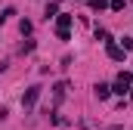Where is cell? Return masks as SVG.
<instances>
[{
  "label": "cell",
  "instance_id": "cell-1",
  "mask_svg": "<svg viewBox=\"0 0 133 130\" xmlns=\"http://www.w3.org/2000/svg\"><path fill=\"white\" fill-rule=\"evenodd\" d=\"M71 19L68 12H56V37L59 40H71Z\"/></svg>",
  "mask_w": 133,
  "mask_h": 130
},
{
  "label": "cell",
  "instance_id": "cell-2",
  "mask_svg": "<svg viewBox=\"0 0 133 130\" xmlns=\"http://www.w3.org/2000/svg\"><path fill=\"white\" fill-rule=\"evenodd\" d=\"M133 87V74L130 71H121L118 74V81H115V87H111V93H118V96H127Z\"/></svg>",
  "mask_w": 133,
  "mask_h": 130
},
{
  "label": "cell",
  "instance_id": "cell-3",
  "mask_svg": "<svg viewBox=\"0 0 133 130\" xmlns=\"http://www.w3.org/2000/svg\"><path fill=\"white\" fill-rule=\"evenodd\" d=\"M37 99H40V87H28V90L22 93V108H25V112L34 108V105H37Z\"/></svg>",
  "mask_w": 133,
  "mask_h": 130
},
{
  "label": "cell",
  "instance_id": "cell-4",
  "mask_svg": "<svg viewBox=\"0 0 133 130\" xmlns=\"http://www.w3.org/2000/svg\"><path fill=\"white\" fill-rule=\"evenodd\" d=\"M105 53H108V59H115V62H124V53H127V50H124L121 43L108 40V43H105Z\"/></svg>",
  "mask_w": 133,
  "mask_h": 130
},
{
  "label": "cell",
  "instance_id": "cell-5",
  "mask_svg": "<svg viewBox=\"0 0 133 130\" xmlns=\"http://www.w3.org/2000/svg\"><path fill=\"white\" fill-rule=\"evenodd\" d=\"M93 93H96V99H108V96H111V87H108V84H96Z\"/></svg>",
  "mask_w": 133,
  "mask_h": 130
},
{
  "label": "cell",
  "instance_id": "cell-6",
  "mask_svg": "<svg viewBox=\"0 0 133 130\" xmlns=\"http://www.w3.org/2000/svg\"><path fill=\"white\" fill-rule=\"evenodd\" d=\"M65 90H68V84H65V81H59V84L53 87V96H56V102H62V99H65Z\"/></svg>",
  "mask_w": 133,
  "mask_h": 130
},
{
  "label": "cell",
  "instance_id": "cell-7",
  "mask_svg": "<svg viewBox=\"0 0 133 130\" xmlns=\"http://www.w3.org/2000/svg\"><path fill=\"white\" fill-rule=\"evenodd\" d=\"M96 40H102V43H108V40H111V34L105 31V28H96Z\"/></svg>",
  "mask_w": 133,
  "mask_h": 130
},
{
  "label": "cell",
  "instance_id": "cell-8",
  "mask_svg": "<svg viewBox=\"0 0 133 130\" xmlns=\"http://www.w3.org/2000/svg\"><path fill=\"white\" fill-rule=\"evenodd\" d=\"M31 28H34V25L28 22V19H22V22H19V31H22V34H31Z\"/></svg>",
  "mask_w": 133,
  "mask_h": 130
},
{
  "label": "cell",
  "instance_id": "cell-9",
  "mask_svg": "<svg viewBox=\"0 0 133 130\" xmlns=\"http://www.w3.org/2000/svg\"><path fill=\"white\" fill-rule=\"evenodd\" d=\"M12 16H16V9H12V6H6V9H3V16H0V25H3L6 19H12Z\"/></svg>",
  "mask_w": 133,
  "mask_h": 130
},
{
  "label": "cell",
  "instance_id": "cell-10",
  "mask_svg": "<svg viewBox=\"0 0 133 130\" xmlns=\"http://www.w3.org/2000/svg\"><path fill=\"white\" fill-rule=\"evenodd\" d=\"M121 47L130 53V50H133V37H127V34H124V37H121Z\"/></svg>",
  "mask_w": 133,
  "mask_h": 130
},
{
  "label": "cell",
  "instance_id": "cell-11",
  "mask_svg": "<svg viewBox=\"0 0 133 130\" xmlns=\"http://www.w3.org/2000/svg\"><path fill=\"white\" fill-rule=\"evenodd\" d=\"M56 12H59V6H56V3H46V19H53Z\"/></svg>",
  "mask_w": 133,
  "mask_h": 130
},
{
  "label": "cell",
  "instance_id": "cell-12",
  "mask_svg": "<svg viewBox=\"0 0 133 130\" xmlns=\"http://www.w3.org/2000/svg\"><path fill=\"white\" fill-rule=\"evenodd\" d=\"M108 6H111V9H115V12H121V9H124V0H111V3H108Z\"/></svg>",
  "mask_w": 133,
  "mask_h": 130
},
{
  "label": "cell",
  "instance_id": "cell-13",
  "mask_svg": "<svg viewBox=\"0 0 133 130\" xmlns=\"http://www.w3.org/2000/svg\"><path fill=\"white\" fill-rule=\"evenodd\" d=\"M127 96H130V99H133V87H130V93H127Z\"/></svg>",
  "mask_w": 133,
  "mask_h": 130
}]
</instances>
